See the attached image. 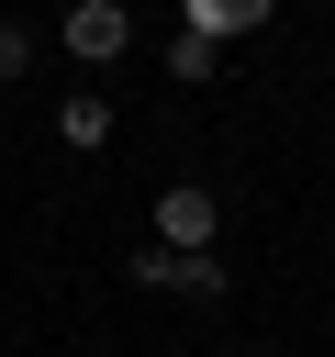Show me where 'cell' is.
<instances>
[{
	"label": "cell",
	"instance_id": "obj_5",
	"mask_svg": "<svg viewBox=\"0 0 335 357\" xmlns=\"http://www.w3.org/2000/svg\"><path fill=\"white\" fill-rule=\"evenodd\" d=\"M56 134H67L78 156H89V145H112V100H100V89H67V100H56Z\"/></svg>",
	"mask_w": 335,
	"mask_h": 357
},
{
	"label": "cell",
	"instance_id": "obj_2",
	"mask_svg": "<svg viewBox=\"0 0 335 357\" xmlns=\"http://www.w3.org/2000/svg\"><path fill=\"white\" fill-rule=\"evenodd\" d=\"M56 45H67L78 67H112V56L134 45V11H123V0H78V11L56 22Z\"/></svg>",
	"mask_w": 335,
	"mask_h": 357
},
{
	"label": "cell",
	"instance_id": "obj_6",
	"mask_svg": "<svg viewBox=\"0 0 335 357\" xmlns=\"http://www.w3.org/2000/svg\"><path fill=\"white\" fill-rule=\"evenodd\" d=\"M212 67H223V45H212V33H168V78H179V89H201Z\"/></svg>",
	"mask_w": 335,
	"mask_h": 357
},
{
	"label": "cell",
	"instance_id": "obj_4",
	"mask_svg": "<svg viewBox=\"0 0 335 357\" xmlns=\"http://www.w3.org/2000/svg\"><path fill=\"white\" fill-rule=\"evenodd\" d=\"M279 0H179V33H212V45H234V33H257Z\"/></svg>",
	"mask_w": 335,
	"mask_h": 357
},
{
	"label": "cell",
	"instance_id": "obj_3",
	"mask_svg": "<svg viewBox=\"0 0 335 357\" xmlns=\"http://www.w3.org/2000/svg\"><path fill=\"white\" fill-rule=\"evenodd\" d=\"M134 279H145V290H190V301H223V279H234V268H223V245H201V257H179V245H145V257H134Z\"/></svg>",
	"mask_w": 335,
	"mask_h": 357
},
{
	"label": "cell",
	"instance_id": "obj_1",
	"mask_svg": "<svg viewBox=\"0 0 335 357\" xmlns=\"http://www.w3.org/2000/svg\"><path fill=\"white\" fill-rule=\"evenodd\" d=\"M156 245H179V257L223 245V201H212L201 178H168V190H156Z\"/></svg>",
	"mask_w": 335,
	"mask_h": 357
},
{
	"label": "cell",
	"instance_id": "obj_7",
	"mask_svg": "<svg viewBox=\"0 0 335 357\" xmlns=\"http://www.w3.org/2000/svg\"><path fill=\"white\" fill-rule=\"evenodd\" d=\"M34 78V22H0V89Z\"/></svg>",
	"mask_w": 335,
	"mask_h": 357
}]
</instances>
